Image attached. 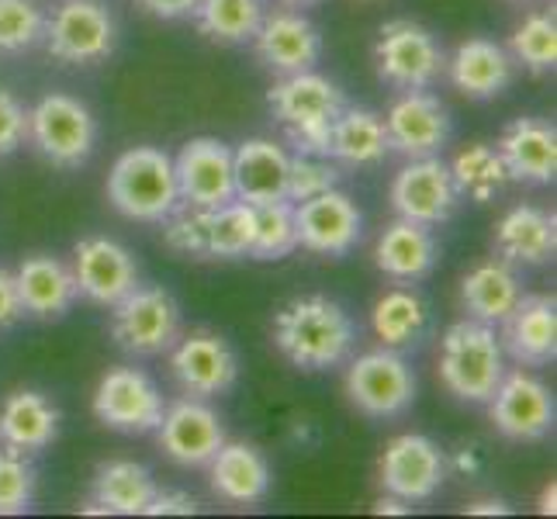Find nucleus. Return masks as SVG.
<instances>
[{
	"instance_id": "b1692460",
	"label": "nucleus",
	"mask_w": 557,
	"mask_h": 519,
	"mask_svg": "<svg viewBox=\"0 0 557 519\" xmlns=\"http://www.w3.org/2000/svg\"><path fill=\"white\" fill-rule=\"evenodd\" d=\"M498 157L509 173V181L523 184H550L557 173V132L541 119H516L503 139H498Z\"/></svg>"
},
{
	"instance_id": "2f4dec72",
	"label": "nucleus",
	"mask_w": 557,
	"mask_h": 519,
	"mask_svg": "<svg viewBox=\"0 0 557 519\" xmlns=\"http://www.w3.org/2000/svg\"><path fill=\"white\" fill-rule=\"evenodd\" d=\"M157 482L136 460H108L94 474V506L104 516H146Z\"/></svg>"
},
{
	"instance_id": "393cba45",
	"label": "nucleus",
	"mask_w": 557,
	"mask_h": 519,
	"mask_svg": "<svg viewBox=\"0 0 557 519\" xmlns=\"http://www.w3.org/2000/svg\"><path fill=\"white\" fill-rule=\"evenodd\" d=\"M447 70L454 87L474 101L498 98L512 84V55L509 49L492 42V38H468V42H460L447 60Z\"/></svg>"
},
{
	"instance_id": "aec40b11",
	"label": "nucleus",
	"mask_w": 557,
	"mask_h": 519,
	"mask_svg": "<svg viewBox=\"0 0 557 519\" xmlns=\"http://www.w3.org/2000/svg\"><path fill=\"white\" fill-rule=\"evenodd\" d=\"M257 55L267 70H274L281 76L315 70L319 55H322V35L309 22V17L292 14V11H277L267 17L253 35Z\"/></svg>"
},
{
	"instance_id": "f257e3e1",
	"label": "nucleus",
	"mask_w": 557,
	"mask_h": 519,
	"mask_svg": "<svg viewBox=\"0 0 557 519\" xmlns=\"http://www.w3.org/2000/svg\"><path fill=\"white\" fill-rule=\"evenodd\" d=\"M354 319L339 301L309 295L287 301L274 316L277 350L301 371H330L354 350Z\"/></svg>"
},
{
	"instance_id": "09e8293b",
	"label": "nucleus",
	"mask_w": 557,
	"mask_h": 519,
	"mask_svg": "<svg viewBox=\"0 0 557 519\" xmlns=\"http://www.w3.org/2000/svg\"><path fill=\"white\" fill-rule=\"evenodd\" d=\"M557 506H554V482L544 489V498H541V512H554Z\"/></svg>"
},
{
	"instance_id": "a211bd4d",
	"label": "nucleus",
	"mask_w": 557,
	"mask_h": 519,
	"mask_svg": "<svg viewBox=\"0 0 557 519\" xmlns=\"http://www.w3.org/2000/svg\"><path fill=\"white\" fill-rule=\"evenodd\" d=\"M70 271L76 277V292L87 301L101 305V309H111L114 301H122L139 284L128 249L104 236H87L76 243Z\"/></svg>"
},
{
	"instance_id": "de8ad7c7",
	"label": "nucleus",
	"mask_w": 557,
	"mask_h": 519,
	"mask_svg": "<svg viewBox=\"0 0 557 519\" xmlns=\"http://www.w3.org/2000/svg\"><path fill=\"white\" fill-rule=\"evenodd\" d=\"M457 468H460V471H474V468H478L474 450H460V454H457Z\"/></svg>"
},
{
	"instance_id": "5701e85b",
	"label": "nucleus",
	"mask_w": 557,
	"mask_h": 519,
	"mask_svg": "<svg viewBox=\"0 0 557 519\" xmlns=\"http://www.w3.org/2000/svg\"><path fill=\"white\" fill-rule=\"evenodd\" d=\"M287 163L292 157L274 139H246L233 149V181L236 198L246 205L287 201Z\"/></svg>"
},
{
	"instance_id": "423d86ee",
	"label": "nucleus",
	"mask_w": 557,
	"mask_h": 519,
	"mask_svg": "<svg viewBox=\"0 0 557 519\" xmlns=\"http://www.w3.org/2000/svg\"><path fill=\"white\" fill-rule=\"evenodd\" d=\"M374 66L381 81L398 90H426L447 70V55L430 28L409 22V17H398L377 35Z\"/></svg>"
},
{
	"instance_id": "a878e982",
	"label": "nucleus",
	"mask_w": 557,
	"mask_h": 519,
	"mask_svg": "<svg viewBox=\"0 0 557 519\" xmlns=\"http://www.w3.org/2000/svg\"><path fill=\"white\" fill-rule=\"evenodd\" d=\"M14 287H17V298H22V309L38 319H60L73 309V301L81 298L70 267L46 254L28 257L17 267Z\"/></svg>"
},
{
	"instance_id": "c9c22d12",
	"label": "nucleus",
	"mask_w": 557,
	"mask_h": 519,
	"mask_svg": "<svg viewBox=\"0 0 557 519\" xmlns=\"http://www.w3.org/2000/svg\"><path fill=\"white\" fill-rule=\"evenodd\" d=\"M512 63H523L530 73H547L557 63V22L554 14H530L523 25H516L509 38Z\"/></svg>"
},
{
	"instance_id": "412c9836",
	"label": "nucleus",
	"mask_w": 557,
	"mask_h": 519,
	"mask_svg": "<svg viewBox=\"0 0 557 519\" xmlns=\"http://www.w3.org/2000/svg\"><path fill=\"white\" fill-rule=\"evenodd\" d=\"M498 325H503V350L516 363L541 368L557 357V301L550 295H523Z\"/></svg>"
},
{
	"instance_id": "72a5a7b5",
	"label": "nucleus",
	"mask_w": 557,
	"mask_h": 519,
	"mask_svg": "<svg viewBox=\"0 0 557 519\" xmlns=\"http://www.w3.org/2000/svg\"><path fill=\"white\" fill-rule=\"evenodd\" d=\"M450 173H454V184H457L460 195H468L478 205H485L495 195H503V187L509 184L503 157H498V149L488 143H474L468 149H460L450 163Z\"/></svg>"
},
{
	"instance_id": "49530a36",
	"label": "nucleus",
	"mask_w": 557,
	"mask_h": 519,
	"mask_svg": "<svg viewBox=\"0 0 557 519\" xmlns=\"http://www.w3.org/2000/svg\"><path fill=\"white\" fill-rule=\"evenodd\" d=\"M468 512H471V516H509L512 506L503 503V498H482V503H471Z\"/></svg>"
},
{
	"instance_id": "8fccbe9b",
	"label": "nucleus",
	"mask_w": 557,
	"mask_h": 519,
	"mask_svg": "<svg viewBox=\"0 0 557 519\" xmlns=\"http://www.w3.org/2000/svg\"><path fill=\"white\" fill-rule=\"evenodd\" d=\"M281 4H292V8H305V4H319V0H281Z\"/></svg>"
},
{
	"instance_id": "473e14b6",
	"label": "nucleus",
	"mask_w": 557,
	"mask_h": 519,
	"mask_svg": "<svg viewBox=\"0 0 557 519\" xmlns=\"http://www.w3.org/2000/svg\"><path fill=\"white\" fill-rule=\"evenodd\" d=\"M430 322V309L416 292L409 287H392L374 301L371 312V325L374 336L388 346V350H406V346H416L426 333Z\"/></svg>"
},
{
	"instance_id": "c756f323",
	"label": "nucleus",
	"mask_w": 557,
	"mask_h": 519,
	"mask_svg": "<svg viewBox=\"0 0 557 519\" xmlns=\"http://www.w3.org/2000/svg\"><path fill=\"white\" fill-rule=\"evenodd\" d=\"M520 298H523L520 277H516L512 263L506 260H488L460 281V301H465L468 316L488 325L503 322Z\"/></svg>"
},
{
	"instance_id": "e433bc0d",
	"label": "nucleus",
	"mask_w": 557,
	"mask_h": 519,
	"mask_svg": "<svg viewBox=\"0 0 557 519\" xmlns=\"http://www.w3.org/2000/svg\"><path fill=\"white\" fill-rule=\"evenodd\" d=\"M298 249L295 233V205L292 201H274L257 208V236L249 257L253 260H281Z\"/></svg>"
},
{
	"instance_id": "3c124183",
	"label": "nucleus",
	"mask_w": 557,
	"mask_h": 519,
	"mask_svg": "<svg viewBox=\"0 0 557 519\" xmlns=\"http://www.w3.org/2000/svg\"><path fill=\"white\" fill-rule=\"evenodd\" d=\"M520 4H523V0H520Z\"/></svg>"
},
{
	"instance_id": "7ed1b4c3",
	"label": "nucleus",
	"mask_w": 557,
	"mask_h": 519,
	"mask_svg": "<svg viewBox=\"0 0 557 519\" xmlns=\"http://www.w3.org/2000/svg\"><path fill=\"white\" fill-rule=\"evenodd\" d=\"M274 119L287 128L298 152H315V157H330V132L347 108L343 94L333 81L322 73L305 70L277 81L267 94Z\"/></svg>"
},
{
	"instance_id": "cd10ccee",
	"label": "nucleus",
	"mask_w": 557,
	"mask_h": 519,
	"mask_svg": "<svg viewBox=\"0 0 557 519\" xmlns=\"http://www.w3.org/2000/svg\"><path fill=\"white\" fill-rule=\"evenodd\" d=\"M495 249L506 263H523V267L547 263L557 249L554 215L533 205H516L512 211H506L495 228Z\"/></svg>"
},
{
	"instance_id": "c03bdc74",
	"label": "nucleus",
	"mask_w": 557,
	"mask_h": 519,
	"mask_svg": "<svg viewBox=\"0 0 557 519\" xmlns=\"http://www.w3.org/2000/svg\"><path fill=\"white\" fill-rule=\"evenodd\" d=\"M139 4L157 17H187L195 14L198 0H139Z\"/></svg>"
},
{
	"instance_id": "0eeeda50",
	"label": "nucleus",
	"mask_w": 557,
	"mask_h": 519,
	"mask_svg": "<svg viewBox=\"0 0 557 519\" xmlns=\"http://www.w3.org/2000/svg\"><path fill=\"white\" fill-rule=\"evenodd\" d=\"M28 136L55 166H81L98 146V122L90 108L70 94H46L28 111Z\"/></svg>"
},
{
	"instance_id": "4be33fe9",
	"label": "nucleus",
	"mask_w": 557,
	"mask_h": 519,
	"mask_svg": "<svg viewBox=\"0 0 557 519\" xmlns=\"http://www.w3.org/2000/svg\"><path fill=\"white\" fill-rule=\"evenodd\" d=\"M211 468V492L222 503L233 506H257L271 492V460L263 457L260 447L243 444V440H225L215 450V457L208 460Z\"/></svg>"
},
{
	"instance_id": "6ab92c4d",
	"label": "nucleus",
	"mask_w": 557,
	"mask_h": 519,
	"mask_svg": "<svg viewBox=\"0 0 557 519\" xmlns=\"http://www.w3.org/2000/svg\"><path fill=\"white\" fill-rule=\"evenodd\" d=\"M157 436L166 457L184 468L208 465L215 450L228 440L219 412L208 409L201 398H184L177 406H170L160 419Z\"/></svg>"
},
{
	"instance_id": "2eb2a0df",
	"label": "nucleus",
	"mask_w": 557,
	"mask_h": 519,
	"mask_svg": "<svg viewBox=\"0 0 557 519\" xmlns=\"http://www.w3.org/2000/svg\"><path fill=\"white\" fill-rule=\"evenodd\" d=\"M170 371L190 398L225 395L239 378L236 350L219 333H190L170 346Z\"/></svg>"
},
{
	"instance_id": "79ce46f5",
	"label": "nucleus",
	"mask_w": 557,
	"mask_h": 519,
	"mask_svg": "<svg viewBox=\"0 0 557 519\" xmlns=\"http://www.w3.org/2000/svg\"><path fill=\"white\" fill-rule=\"evenodd\" d=\"M198 512V503L195 495L187 492H160L152 495V503L146 509V516H195Z\"/></svg>"
},
{
	"instance_id": "20e7f679",
	"label": "nucleus",
	"mask_w": 557,
	"mask_h": 519,
	"mask_svg": "<svg viewBox=\"0 0 557 519\" xmlns=\"http://www.w3.org/2000/svg\"><path fill=\"white\" fill-rule=\"evenodd\" d=\"M108 201L132 222H166L181 208L174 160L157 146L122 152L108 173Z\"/></svg>"
},
{
	"instance_id": "f8f14e48",
	"label": "nucleus",
	"mask_w": 557,
	"mask_h": 519,
	"mask_svg": "<svg viewBox=\"0 0 557 519\" xmlns=\"http://www.w3.org/2000/svg\"><path fill=\"white\" fill-rule=\"evenodd\" d=\"M460 201L450 166L440 157L409 160L392 181V208L398 219L419 225H444Z\"/></svg>"
},
{
	"instance_id": "c85d7f7f",
	"label": "nucleus",
	"mask_w": 557,
	"mask_h": 519,
	"mask_svg": "<svg viewBox=\"0 0 557 519\" xmlns=\"http://www.w3.org/2000/svg\"><path fill=\"white\" fill-rule=\"evenodd\" d=\"M60 433V412L38 392H11L0 406V444L22 454L46 450Z\"/></svg>"
},
{
	"instance_id": "a18cd8bd",
	"label": "nucleus",
	"mask_w": 557,
	"mask_h": 519,
	"mask_svg": "<svg viewBox=\"0 0 557 519\" xmlns=\"http://www.w3.org/2000/svg\"><path fill=\"white\" fill-rule=\"evenodd\" d=\"M374 512L381 516H409V503L406 498H398V495H392V492H384L377 503H374Z\"/></svg>"
},
{
	"instance_id": "39448f33",
	"label": "nucleus",
	"mask_w": 557,
	"mask_h": 519,
	"mask_svg": "<svg viewBox=\"0 0 557 519\" xmlns=\"http://www.w3.org/2000/svg\"><path fill=\"white\" fill-rule=\"evenodd\" d=\"M111 336L125 354L157 357L181 339V305L166 287H132L111 305Z\"/></svg>"
},
{
	"instance_id": "dca6fc26",
	"label": "nucleus",
	"mask_w": 557,
	"mask_h": 519,
	"mask_svg": "<svg viewBox=\"0 0 557 519\" xmlns=\"http://www.w3.org/2000/svg\"><path fill=\"white\" fill-rule=\"evenodd\" d=\"M181 205L187 208H219L236 198L233 181V149L222 139H190L174 160Z\"/></svg>"
},
{
	"instance_id": "ea45409f",
	"label": "nucleus",
	"mask_w": 557,
	"mask_h": 519,
	"mask_svg": "<svg viewBox=\"0 0 557 519\" xmlns=\"http://www.w3.org/2000/svg\"><path fill=\"white\" fill-rule=\"evenodd\" d=\"M46 32V17L32 0H0V52H25Z\"/></svg>"
},
{
	"instance_id": "37998d69",
	"label": "nucleus",
	"mask_w": 557,
	"mask_h": 519,
	"mask_svg": "<svg viewBox=\"0 0 557 519\" xmlns=\"http://www.w3.org/2000/svg\"><path fill=\"white\" fill-rule=\"evenodd\" d=\"M22 316L25 309H22V298H17L14 274L0 271V330H8V325H14Z\"/></svg>"
},
{
	"instance_id": "ddd939ff",
	"label": "nucleus",
	"mask_w": 557,
	"mask_h": 519,
	"mask_svg": "<svg viewBox=\"0 0 557 519\" xmlns=\"http://www.w3.org/2000/svg\"><path fill=\"white\" fill-rule=\"evenodd\" d=\"M485 406L495 430L520 444L544 440L554 430V395L541 378L527 371H506Z\"/></svg>"
},
{
	"instance_id": "58836bf2",
	"label": "nucleus",
	"mask_w": 557,
	"mask_h": 519,
	"mask_svg": "<svg viewBox=\"0 0 557 519\" xmlns=\"http://www.w3.org/2000/svg\"><path fill=\"white\" fill-rule=\"evenodd\" d=\"M35 503V471L22 450L0 444V516H22Z\"/></svg>"
},
{
	"instance_id": "f704fd0d",
	"label": "nucleus",
	"mask_w": 557,
	"mask_h": 519,
	"mask_svg": "<svg viewBox=\"0 0 557 519\" xmlns=\"http://www.w3.org/2000/svg\"><path fill=\"white\" fill-rule=\"evenodd\" d=\"M195 17L208 38L236 46L257 35L263 22V4L260 0H198Z\"/></svg>"
},
{
	"instance_id": "6e6552de",
	"label": "nucleus",
	"mask_w": 557,
	"mask_h": 519,
	"mask_svg": "<svg viewBox=\"0 0 557 519\" xmlns=\"http://www.w3.org/2000/svg\"><path fill=\"white\" fill-rule=\"evenodd\" d=\"M343 388L357 412L371 419H392L416 401V374L406 357L384 346V350L363 354L350 363Z\"/></svg>"
},
{
	"instance_id": "1a4fd4ad",
	"label": "nucleus",
	"mask_w": 557,
	"mask_h": 519,
	"mask_svg": "<svg viewBox=\"0 0 557 519\" xmlns=\"http://www.w3.org/2000/svg\"><path fill=\"white\" fill-rule=\"evenodd\" d=\"M166 406L157 381L136 368H114L98 381L94 392V416L108 430L119 433H157Z\"/></svg>"
},
{
	"instance_id": "9d476101",
	"label": "nucleus",
	"mask_w": 557,
	"mask_h": 519,
	"mask_svg": "<svg viewBox=\"0 0 557 519\" xmlns=\"http://www.w3.org/2000/svg\"><path fill=\"white\" fill-rule=\"evenodd\" d=\"M42 38L60 63H98L114 49V17L98 0H63L46 22Z\"/></svg>"
},
{
	"instance_id": "4c0bfd02",
	"label": "nucleus",
	"mask_w": 557,
	"mask_h": 519,
	"mask_svg": "<svg viewBox=\"0 0 557 519\" xmlns=\"http://www.w3.org/2000/svg\"><path fill=\"white\" fill-rule=\"evenodd\" d=\"M339 166L330 163V157H315V152H295L287 163V201H309L315 195L339 187Z\"/></svg>"
},
{
	"instance_id": "9b49d317",
	"label": "nucleus",
	"mask_w": 557,
	"mask_h": 519,
	"mask_svg": "<svg viewBox=\"0 0 557 519\" xmlns=\"http://www.w3.org/2000/svg\"><path fill=\"white\" fill-rule=\"evenodd\" d=\"M381 489L406 503H426L447 482V457L430 436L401 433L381 454L377 465Z\"/></svg>"
},
{
	"instance_id": "f03ea898",
	"label": "nucleus",
	"mask_w": 557,
	"mask_h": 519,
	"mask_svg": "<svg viewBox=\"0 0 557 519\" xmlns=\"http://www.w3.org/2000/svg\"><path fill=\"white\" fill-rule=\"evenodd\" d=\"M506 374V350L495 325L465 319L454 322L440 343V378L444 388L471 406H485Z\"/></svg>"
},
{
	"instance_id": "7c9ffc66",
	"label": "nucleus",
	"mask_w": 557,
	"mask_h": 519,
	"mask_svg": "<svg viewBox=\"0 0 557 519\" xmlns=\"http://www.w3.org/2000/svg\"><path fill=\"white\" fill-rule=\"evenodd\" d=\"M392 152L384 119L368 108H343L330 132V157L343 166H377Z\"/></svg>"
},
{
	"instance_id": "a19ab883",
	"label": "nucleus",
	"mask_w": 557,
	"mask_h": 519,
	"mask_svg": "<svg viewBox=\"0 0 557 519\" xmlns=\"http://www.w3.org/2000/svg\"><path fill=\"white\" fill-rule=\"evenodd\" d=\"M25 136H28L25 104L17 101L11 90L0 87V157H11V152L25 143Z\"/></svg>"
},
{
	"instance_id": "bb28decb",
	"label": "nucleus",
	"mask_w": 557,
	"mask_h": 519,
	"mask_svg": "<svg viewBox=\"0 0 557 519\" xmlns=\"http://www.w3.org/2000/svg\"><path fill=\"white\" fill-rule=\"evenodd\" d=\"M436 263V239L430 225H419L409 219L392 222L377 236L374 267L392 281H422Z\"/></svg>"
},
{
	"instance_id": "f3484780",
	"label": "nucleus",
	"mask_w": 557,
	"mask_h": 519,
	"mask_svg": "<svg viewBox=\"0 0 557 519\" xmlns=\"http://www.w3.org/2000/svg\"><path fill=\"white\" fill-rule=\"evenodd\" d=\"M388 146L406 160L440 157V149L450 143V114L444 101L426 90H406L384 114Z\"/></svg>"
},
{
	"instance_id": "4468645a",
	"label": "nucleus",
	"mask_w": 557,
	"mask_h": 519,
	"mask_svg": "<svg viewBox=\"0 0 557 519\" xmlns=\"http://www.w3.org/2000/svg\"><path fill=\"white\" fill-rule=\"evenodd\" d=\"M295 233L298 246L322 257H347L363 236V215L350 195L325 190L309 201L295 205Z\"/></svg>"
}]
</instances>
